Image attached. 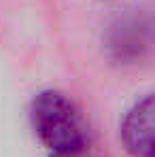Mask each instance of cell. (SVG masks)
I'll return each instance as SVG.
<instances>
[{
	"label": "cell",
	"mask_w": 155,
	"mask_h": 157,
	"mask_svg": "<svg viewBox=\"0 0 155 157\" xmlns=\"http://www.w3.org/2000/svg\"><path fill=\"white\" fill-rule=\"evenodd\" d=\"M30 123L36 138L51 153L89 149V125L79 106L62 91H38L30 104Z\"/></svg>",
	"instance_id": "6da1fadb"
},
{
	"label": "cell",
	"mask_w": 155,
	"mask_h": 157,
	"mask_svg": "<svg viewBox=\"0 0 155 157\" xmlns=\"http://www.w3.org/2000/svg\"><path fill=\"white\" fill-rule=\"evenodd\" d=\"M119 138L132 157H155V100L151 94L126 113Z\"/></svg>",
	"instance_id": "7a4b0ae2"
},
{
	"label": "cell",
	"mask_w": 155,
	"mask_h": 157,
	"mask_svg": "<svg viewBox=\"0 0 155 157\" xmlns=\"http://www.w3.org/2000/svg\"><path fill=\"white\" fill-rule=\"evenodd\" d=\"M49 157H91L87 151H66V153H51Z\"/></svg>",
	"instance_id": "3957f363"
}]
</instances>
